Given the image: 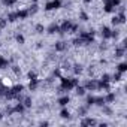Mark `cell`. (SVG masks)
<instances>
[{
  "instance_id": "4fadbf2b",
  "label": "cell",
  "mask_w": 127,
  "mask_h": 127,
  "mask_svg": "<svg viewBox=\"0 0 127 127\" xmlns=\"http://www.w3.org/2000/svg\"><path fill=\"white\" fill-rule=\"evenodd\" d=\"M36 30H37V33H43V25L42 24H37L36 25Z\"/></svg>"
},
{
  "instance_id": "7a4b0ae2",
  "label": "cell",
  "mask_w": 127,
  "mask_h": 127,
  "mask_svg": "<svg viewBox=\"0 0 127 127\" xmlns=\"http://www.w3.org/2000/svg\"><path fill=\"white\" fill-rule=\"evenodd\" d=\"M58 30L61 31V33L69 31V30H70V23H69V21H64V23L61 24V27H58Z\"/></svg>"
},
{
  "instance_id": "ba28073f",
  "label": "cell",
  "mask_w": 127,
  "mask_h": 127,
  "mask_svg": "<svg viewBox=\"0 0 127 127\" xmlns=\"http://www.w3.org/2000/svg\"><path fill=\"white\" fill-rule=\"evenodd\" d=\"M6 66H8V60H5L3 57H0V69L6 67Z\"/></svg>"
},
{
  "instance_id": "7c38bea8",
  "label": "cell",
  "mask_w": 127,
  "mask_h": 127,
  "mask_svg": "<svg viewBox=\"0 0 127 127\" xmlns=\"http://www.w3.org/2000/svg\"><path fill=\"white\" fill-rule=\"evenodd\" d=\"M24 105H25V106H31V100H30V97H25V99H24Z\"/></svg>"
},
{
  "instance_id": "2e32d148",
  "label": "cell",
  "mask_w": 127,
  "mask_h": 127,
  "mask_svg": "<svg viewBox=\"0 0 127 127\" xmlns=\"http://www.w3.org/2000/svg\"><path fill=\"white\" fill-rule=\"evenodd\" d=\"M15 111H16V112H23V111H24V108L21 106V105H18V106L15 108Z\"/></svg>"
},
{
  "instance_id": "5bb4252c",
  "label": "cell",
  "mask_w": 127,
  "mask_h": 127,
  "mask_svg": "<svg viewBox=\"0 0 127 127\" xmlns=\"http://www.w3.org/2000/svg\"><path fill=\"white\" fill-rule=\"evenodd\" d=\"M118 69H120V72H124V70L127 69V64H124V63H123V64H120V66H118Z\"/></svg>"
},
{
  "instance_id": "cb8c5ba5",
  "label": "cell",
  "mask_w": 127,
  "mask_h": 127,
  "mask_svg": "<svg viewBox=\"0 0 127 127\" xmlns=\"http://www.w3.org/2000/svg\"><path fill=\"white\" fill-rule=\"evenodd\" d=\"M84 2H85V3H90V2H91V0H84Z\"/></svg>"
},
{
  "instance_id": "8fae6325",
  "label": "cell",
  "mask_w": 127,
  "mask_h": 127,
  "mask_svg": "<svg viewBox=\"0 0 127 127\" xmlns=\"http://www.w3.org/2000/svg\"><path fill=\"white\" fill-rule=\"evenodd\" d=\"M123 54H124V49L123 48H118L117 49V57H123Z\"/></svg>"
},
{
  "instance_id": "ac0fdd59",
  "label": "cell",
  "mask_w": 127,
  "mask_h": 127,
  "mask_svg": "<svg viewBox=\"0 0 127 127\" xmlns=\"http://www.w3.org/2000/svg\"><path fill=\"white\" fill-rule=\"evenodd\" d=\"M102 81H103V82H108V81H109V75H103V76H102Z\"/></svg>"
},
{
  "instance_id": "9c48e42d",
  "label": "cell",
  "mask_w": 127,
  "mask_h": 127,
  "mask_svg": "<svg viewBox=\"0 0 127 127\" xmlns=\"http://www.w3.org/2000/svg\"><path fill=\"white\" fill-rule=\"evenodd\" d=\"M85 93V88H82V87H76V94H79V96H82Z\"/></svg>"
},
{
  "instance_id": "7402d4cb",
  "label": "cell",
  "mask_w": 127,
  "mask_h": 127,
  "mask_svg": "<svg viewBox=\"0 0 127 127\" xmlns=\"http://www.w3.org/2000/svg\"><path fill=\"white\" fill-rule=\"evenodd\" d=\"M120 23V20L117 18V16H114V18H112V24H118Z\"/></svg>"
},
{
  "instance_id": "6da1fadb",
  "label": "cell",
  "mask_w": 127,
  "mask_h": 127,
  "mask_svg": "<svg viewBox=\"0 0 127 127\" xmlns=\"http://www.w3.org/2000/svg\"><path fill=\"white\" fill-rule=\"evenodd\" d=\"M60 3H61V0H54V2H51V3L46 5V9H48V10H49V9H57V8L60 6Z\"/></svg>"
},
{
  "instance_id": "e0dca14e",
  "label": "cell",
  "mask_w": 127,
  "mask_h": 127,
  "mask_svg": "<svg viewBox=\"0 0 127 127\" xmlns=\"http://www.w3.org/2000/svg\"><path fill=\"white\" fill-rule=\"evenodd\" d=\"M16 41H18L20 43H23V42H24V37L21 36V35H18V36H16Z\"/></svg>"
},
{
  "instance_id": "9a60e30c",
  "label": "cell",
  "mask_w": 127,
  "mask_h": 127,
  "mask_svg": "<svg viewBox=\"0 0 127 127\" xmlns=\"http://www.w3.org/2000/svg\"><path fill=\"white\" fill-rule=\"evenodd\" d=\"M3 2H5V5H8V6H9V5H14L16 0H3Z\"/></svg>"
},
{
  "instance_id": "277c9868",
  "label": "cell",
  "mask_w": 127,
  "mask_h": 127,
  "mask_svg": "<svg viewBox=\"0 0 127 127\" xmlns=\"http://www.w3.org/2000/svg\"><path fill=\"white\" fill-rule=\"evenodd\" d=\"M56 31H58V25L51 24V25H49V29H48V33H56Z\"/></svg>"
},
{
  "instance_id": "44dd1931",
  "label": "cell",
  "mask_w": 127,
  "mask_h": 127,
  "mask_svg": "<svg viewBox=\"0 0 127 127\" xmlns=\"http://www.w3.org/2000/svg\"><path fill=\"white\" fill-rule=\"evenodd\" d=\"M5 25H6V20H0V27H5Z\"/></svg>"
},
{
  "instance_id": "5b68a950",
  "label": "cell",
  "mask_w": 127,
  "mask_h": 127,
  "mask_svg": "<svg viewBox=\"0 0 127 127\" xmlns=\"http://www.w3.org/2000/svg\"><path fill=\"white\" fill-rule=\"evenodd\" d=\"M64 48H66V45H64L63 42H57L56 43V49H57V51H63Z\"/></svg>"
},
{
  "instance_id": "d6986e66",
  "label": "cell",
  "mask_w": 127,
  "mask_h": 127,
  "mask_svg": "<svg viewBox=\"0 0 127 127\" xmlns=\"http://www.w3.org/2000/svg\"><path fill=\"white\" fill-rule=\"evenodd\" d=\"M114 99H115V96H114V94H109V96L106 97V100H108V102H112Z\"/></svg>"
},
{
  "instance_id": "8992f818",
  "label": "cell",
  "mask_w": 127,
  "mask_h": 127,
  "mask_svg": "<svg viewBox=\"0 0 127 127\" xmlns=\"http://www.w3.org/2000/svg\"><path fill=\"white\" fill-rule=\"evenodd\" d=\"M87 88H88V90H94V88H97V82H94V81L88 82V84H87Z\"/></svg>"
},
{
  "instance_id": "52a82bcc",
  "label": "cell",
  "mask_w": 127,
  "mask_h": 127,
  "mask_svg": "<svg viewBox=\"0 0 127 127\" xmlns=\"http://www.w3.org/2000/svg\"><path fill=\"white\" fill-rule=\"evenodd\" d=\"M27 15H29V12H27V10H21V12H16V16H18V18H25Z\"/></svg>"
},
{
  "instance_id": "30bf717a",
  "label": "cell",
  "mask_w": 127,
  "mask_h": 127,
  "mask_svg": "<svg viewBox=\"0 0 127 127\" xmlns=\"http://www.w3.org/2000/svg\"><path fill=\"white\" fill-rule=\"evenodd\" d=\"M58 102H60V105H63V106H64L66 103H69V97H61Z\"/></svg>"
},
{
  "instance_id": "603a6c76",
  "label": "cell",
  "mask_w": 127,
  "mask_h": 127,
  "mask_svg": "<svg viewBox=\"0 0 127 127\" xmlns=\"http://www.w3.org/2000/svg\"><path fill=\"white\" fill-rule=\"evenodd\" d=\"M120 78H121V75H120V73H117V75H114V79H115V81H120Z\"/></svg>"
},
{
  "instance_id": "ffe728a7",
  "label": "cell",
  "mask_w": 127,
  "mask_h": 127,
  "mask_svg": "<svg viewBox=\"0 0 127 127\" xmlns=\"http://www.w3.org/2000/svg\"><path fill=\"white\" fill-rule=\"evenodd\" d=\"M61 117H63V118H67V117H69V112H67V111H61Z\"/></svg>"
},
{
  "instance_id": "3957f363",
  "label": "cell",
  "mask_w": 127,
  "mask_h": 127,
  "mask_svg": "<svg viewBox=\"0 0 127 127\" xmlns=\"http://www.w3.org/2000/svg\"><path fill=\"white\" fill-rule=\"evenodd\" d=\"M102 35H103V37H111L112 33H111V30H109L108 27H105V29L102 30Z\"/></svg>"
}]
</instances>
